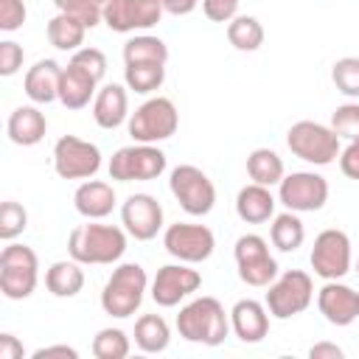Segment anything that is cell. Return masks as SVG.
I'll return each instance as SVG.
<instances>
[{
    "label": "cell",
    "instance_id": "cell-1",
    "mask_svg": "<svg viewBox=\"0 0 359 359\" xmlns=\"http://www.w3.org/2000/svg\"><path fill=\"white\" fill-rule=\"evenodd\" d=\"M67 252L79 264H115L126 252V230L115 224H98V219H87L67 236Z\"/></svg>",
    "mask_w": 359,
    "mask_h": 359
},
{
    "label": "cell",
    "instance_id": "cell-2",
    "mask_svg": "<svg viewBox=\"0 0 359 359\" xmlns=\"http://www.w3.org/2000/svg\"><path fill=\"white\" fill-rule=\"evenodd\" d=\"M177 331L188 342L216 348L230 334V314L224 311V306L216 297L202 294V297H194L191 303H185L180 309V314H177Z\"/></svg>",
    "mask_w": 359,
    "mask_h": 359
},
{
    "label": "cell",
    "instance_id": "cell-3",
    "mask_svg": "<svg viewBox=\"0 0 359 359\" xmlns=\"http://www.w3.org/2000/svg\"><path fill=\"white\" fill-rule=\"evenodd\" d=\"M146 286H149V278L140 264H118L101 289V309L109 317L126 320L140 309Z\"/></svg>",
    "mask_w": 359,
    "mask_h": 359
},
{
    "label": "cell",
    "instance_id": "cell-4",
    "mask_svg": "<svg viewBox=\"0 0 359 359\" xmlns=\"http://www.w3.org/2000/svg\"><path fill=\"white\" fill-rule=\"evenodd\" d=\"M286 146L294 157H300L303 163L311 165H331L342 146H339V135L317 121H297L289 126L286 132Z\"/></svg>",
    "mask_w": 359,
    "mask_h": 359
},
{
    "label": "cell",
    "instance_id": "cell-5",
    "mask_svg": "<svg viewBox=\"0 0 359 359\" xmlns=\"http://www.w3.org/2000/svg\"><path fill=\"white\" fill-rule=\"evenodd\" d=\"M39 280V258L31 247L8 241L0 252V292L8 300H25Z\"/></svg>",
    "mask_w": 359,
    "mask_h": 359
},
{
    "label": "cell",
    "instance_id": "cell-6",
    "mask_svg": "<svg viewBox=\"0 0 359 359\" xmlns=\"http://www.w3.org/2000/svg\"><path fill=\"white\" fill-rule=\"evenodd\" d=\"M180 126V112L171 98L154 95L143 101L126 121V129L135 143H160L168 140Z\"/></svg>",
    "mask_w": 359,
    "mask_h": 359
},
{
    "label": "cell",
    "instance_id": "cell-7",
    "mask_svg": "<svg viewBox=\"0 0 359 359\" xmlns=\"http://www.w3.org/2000/svg\"><path fill=\"white\" fill-rule=\"evenodd\" d=\"M314 300V283L311 275L303 269H286L280 278H275L269 283L266 292V311L275 320H292L297 314H303Z\"/></svg>",
    "mask_w": 359,
    "mask_h": 359
},
{
    "label": "cell",
    "instance_id": "cell-8",
    "mask_svg": "<svg viewBox=\"0 0 359 359\" xmlns=\"http://www.w3.org/2000/svg\"><path fill=\"white\" fill-rule=\"evenodd\" d=\"M168 160L154 143H132L109 157V180L115 182H149L165 171Z\"/></svg>",
    "mask_w": 359,
    "mask_h": 359
},
{
    "label": "cell",
    "instance_id": "cell-9",
    "mask_svg": "<svg viewBox=\"0 0 359 359\" xmlns=\"http://www.w3.org/2000/svg\"><path fill=\"white\" fill-rule=\"evenodd\" d=\"M168 188L188 216H208L216 205V185L210 182V177L202 168H196L191 163H182L171 171Z\"/></svg>",
    "mask_w": 359,
    "mask_h": 359
},
{
    "label": "cell",
    "instance_id": "cell-10",
    "mask_svg": "<svg viewBox=\"0 0 359 359\" xmlns=\"http://www.w3.org/2000/svg\"><path fill=\"white\" fill-rule=\"evenodd\" d=\"M236 266H238V278L247 286H269L278 278V261L269 255V244L266 238H261L258 233H244L238 236L236 247Z\"/></svg>",
    "mask_w": 359,
    "mask_h": 359
},
{
    "label": "cell",
    "instance_id": "cell-11",
    "mask_svg": "<svg viewBox=\"0 0 359 359\" xmlns=\"http://www.w3.org/2000/svg\"><path fill=\"white\" fill-rule=\"evenodd\" d=\"M278 202L294 213H314L328 202V180L314 171H292L278 182Z\"/></svg>",
    "mask_w": 359,
    "mask_h": 359
},
{
    "label": "cell",
    "instance_id": "cell-12",
    "mask_svg": "<svg viewBox=\"0 0 359 359\" xmlns=\"http://www.w3.org/2000/svg\"><path fill=\"white\" fill-rule=\"evenodd\" d=\"M163 247L168 255H174L182 264H202L213 255L216 250V236L208 224H191V222H177L168 224L163 233Z\"/></svg>",
    "mask_w": 359,
    "mask_h": 359
},
{
    "label": "cell",
    "instance_id": "cell-13",
    "mask_svg": "<svg viewBox=\"0 0 359 359\" xmlns=\"http://www.w3.org/2000/svg\"><path fill=\"white\" fill-rule=\"evenodd\" d=\"M53 168L62 180H90L101 168V149L76 135H62L53 146Z\"/></svg>",
    "mask_w": 359,
    "mask_h": 359
},
{
    "label": "cell",
    "instance_id": "cell-14",
    "mask_svg": "<svg viewBox=\"0 0 359 359\" xmlns=\"http://www.w3.org/2000/svg\"><path fill=\"white\" fill-rule=\"evenodd\" d=\"M311 269L317 278L323 280H339L351 272V238L348 233L337 230V227H328L323 233H317L314 238V247H311Z\"/></svg>",
    "mask_w": 359,
    "mask_h": 359
},
{
    "label": "cell",
    "instance_id": "cell-15",
    "mask_svg": "<svg viewBox=\"0 0 359 359\" xmlns=\"http://www.w3.org/2000/svg\"><path fill=\"white\" fill-rule=\"evenodd\" d=\"M163 6L160 0H107L104 3V22L109 31L129 34V31H149L160 22Z\"/></svg>",
    "mask_w": 359,
    "mask_h": 359
},
{
    "label": "cell",
    "instance_id": "cell-16",
    "mask_svg": "<svg viewBox=\"0 0 359 359\" xmlns=\"http://www.w3.org/2000/svg\"><path fill=\"white\" fill-rule=\"evenodd\" d=\"M199 286H202V275L196 269H191L182 261L180 264H165V266L157 269V275L151 280V300L163 309H174L185 297H191Z\"/></svg>",
    "mask_w": 359,
    "mask_h": 359
},
{
    "label": "cell",
    "instance_id": "cell-17",
    "mask_svg": "<svg viewBox=\"0 0 359 359\" xmlns=\"http://www.w3.org/2000/svg\"><path fill=\"white\" fill-rule=\"evenodd\" d=\"M121 222L135 241H151L163 230V205L151 194H132L121 205Z\"/></svg>",
    "mask_w": 359,
    "mask_h": 359
},
{
    "label": "cell",
    "instance_id": "cell-18",
    "mask_svg": "<svg viewBox=\"0 0 359 359\" xmlns=\"http://www.w3.org/2000/svg\"><path fill=\"white\" fill-rule=\"evenodd\" d=\"M317 309L331 325H351L359 320V292L339 280H325V286L317 292Z\"/></svg>",
    "mask_w": 359,
    "mask_h": 359
},
{
    "label": "cell",
    "instance_id": "cell-19",
    "mask_svg": "<svg viewBox=\"0 0 359 359\" xmlns=\"http://www.w3.org/2000/svg\"><path fill=\"white\" fill-rule=\"evenodd\" d=\"M98 93V79L79 65L76 59H70L62 67V81H59V101L67 109H84Z\"/></svg>",
    "mask_w": 359,
    "mask_h": 359
},
{
    "label": "cell",
    "instance_id": "cell-20",
    "mask_svg": "<svg viewBox=\"0 0 359 359\" xmlns=\"http://www.w3.org/2000/svg\"><path fill=\"white\" fill-rule=\"evenodd\" d=\"M230 328L247 345L261 342L269 334V311H266V303H258L252 297L238 300L230 309Z\"/></svg>",
    "mask_w": 359,
    "mask_h": 359
},
{
    "label": "cell",
    "instance_id": "cell-21",
    "mask_svg": "<svg viewBox=\"0 0 359 359\" xmlns=\"http://www.w3.org/2000/svg\"><path fill=\"white\" fill-rule=\"evenodd\" d=\"M93 118L101 129H118L123 121H129V95L121 84H104L98 87L93 98Z\"/></svg>",
    "mask_w": 359,
    "mask_h": 359
},
{
    "label": "cell",
    "instance_id": "cell-22",
    "mask_svg": "<svg viewBox=\"0 0 359 359\" xmlns=\"http://www.w3.org/2000/svg\"><path fill=\"white\" fill-rule=\"evenodd\" d=\"M59 81H62V65L53 59H39L34 67H28L22 79V90L34 104H50L59 98Z\"/></svg>",
    "mask_w": 359,
    "mask_h": 359
},
{
    "label": "cell",
    "instance_id": "cell-23",
    "mask_svg": "<svg viewBox=\"0 0 359 359\" xmlns=\"http://www.w3.org/2000/svg\"><path fill=\"white\" fill-rule=\"evenodd\" d=\"M115 188L101 180H84L73 194V205L84 219H107L115 208Z\"/></svg>",
    "mask_w": 359,
    "mask_h": 359
},
{
    "label": "cell",
    "instance_id": "cell-24",
    "mask_svg": "<svg viewBox=\"0 0 359 359\" xmlns=\"http://www.w3.org/2000/svg\"><path fill=\"white\" fill-rule=\"evenodd\" d=\"M6 132H8V140L17 146H36L48 132V118L45 112H39V107L25 104L8 115Z\"/></svg>",
    "mask_w": 359,
    "mask_h": 359
},
{
    "label": "cell",
    "instance_id": "cell-25",
    "mask_svg": "<svg viewBox=\"0 0 359 359\" xmlns=\"http://www.w3.org/2000/svg\"><path fill=\"white\" fill-rule=\"evenodd\" d=\"M236 213L247 224H264L275 216V196L266 185L250 182L236 194Z\"/></svg>",
    "mask_w": 359,
    "mask_h": 359
},
{
    "label": "cell",
    "instance_id": "cell-26",
    "mask_svg": "<svg viewBox=\"0 0 359 359\" xmlns=\"http://www.w3.org/2000/svg\"><path fill=\"white\" fill-rule=\"evenodd\" d=\"M45 286L53 297H76L84 289V269L79 261H53L45 272Z\"/></svg>",
    "mask_w": 359,
    "mask_h": 359
},
{
    "label": "cell",
    "instance_id": "cell-27",
    "mask_svg": "<svg viewBox=\"0 0 359 359\" xmlns=\"http://www.w3.org/2000/svg\"><path fill=\"white\" fill-rule=\"evenodd\" d=\"M123 62L126 65H165L168 62V45L160 36L137 34L123 42Z\"/></svg>",
    "mask_w": 359,
    "mask_h": 359
},
{
    "label": "cell",
    "instance_id": "cell-28",
    "mask_svg": "<svg viewBox=\"0 0 359 359\" xmlns=\"http://www.w3.org/2000/svg\"><path fill=\"white\" fill-rule=\"evenodd\" d=\"M171 342V328L160 314H143L135 323V345L143 353H163Z\"/></svg>",
    "mask_w": 359,
    "mask_h": 359
},
{
    "label": "cell",
    "instance_id": "cell-29",
    "mask_svg": "<svg viewBox=\"0 0 359 359\" xmlns=\"http://www.w3.org/2000/svg\"><path fill=\"white\" fill-rule=\"evenodd\" d=\"M247 174L252 182L258 185H278L283 177H286V168H283V160L278 151L272 149H252L250 157H247Z\"/></svg>",
    "mask_w": 359,
    "mask_h": 359
},
{
    "label": "cell",
    "instance_id": "cell-30",
    "mask_svg": "<svg viewBox=\"0 0 359 359\" xmlns=\"http://www.w3.org/2000/svg\"><path fill=\"white\" fill-rule=\"evenodd\" d=\"M84 34H87V25L79 17H70L62 11L48 22V42L56 50H79L84 45Z\"/></svg>",
    "mask_w": 359,
    "mask_h": 359
},
{
    "label": "cell",
    "instance_id": "cell-31",
    "mask_svg": "<svg viewBox=\"0 0 359 359\" xmlns=\"http://www.w3.org/2000/svg\"><path fill=\"white\" fill-rule=\"evenodd\" d=\"M269 238L280 252H294L306 241V227H303V222H300V216L294 210H286V213L272 216Z\"/></svg>",
    "mask_w": 359,
    "mask_h": 359
},
{
    "label": "cell",
    "instance_id": "cell-32",
    "mask_svg": "<svg viewBox=\"0 0 359 359\" xmlns=\"http://www.w3.org/2000/svg\"><path fill=\"white\" fill-rule=\"evenodd\" d=\"M227 39L236 50H258L264 45V25L250 17V14H236L230 22H227Z\"/></svg>",
    "mask_w": 359,
    "mask_h": 359
},
{
    "label": "cell",
    "instance_id": "cell-33",
    "mask_svg": "<svg viewBox=\"0 0 359 359\" xmlns=\"http://www.w3.org/2000/svg\"><path fill=\"white\" fill-rule=\"evenodd\" d=\"M123 81L129 90L137 95H149L163 87L165 81V65H126L123 67Z\"/></svg>",
    "mask_w": 359,
    "mask_h": 359
},
{
    "label": "cell",
    "instance_id": "cell-34",
    "mask_svg": "<svg viewBox=\"0 0 359 359\" xmlns=\"http://www.w3.org/2000/svg\"><path fill=\"white\" fill-rule=\"evenodd\" d=\"M132 351V342L126 331L121 328H101L93 337V356L95 359H126Z\"/></svg>",
    "mask_w": 359,
    "mask_h": 359
},
{
    "label": "cell",
    "instance_id": "cell-35",
    "mask_svg": "<svg viewBox=\"0 0 359 359\" xmlns=\"http://www.w3.org/2000/svg\"><path fill=\"white\" fill-rule=\"evenodd\" d=\"M331 81L334 87L348 95V98H359V59L356 56H342L331 65Z\"/></svg>",
    "mask_w": 359,
    "mask_h": 359
},
{
    "label": "cell",
    "instance_id": "cell-36",
    "mask_svg": "<svg viewBox=\"0 0 359 359\" xmlns=\"http://www.w3.org/2000/svg\"><path fill=\"white\" fill-rule=\"evenodd\" d=\"M53 6L62 14L79 17L87 28H95L98 22H104V0H53Z\"/></svg>",
    "mask_w": 359,
    "mask_h": 359
},
{
    "label": "cell",
    "instance_id": "cell-37",
    "mask_svg": "<svg viewBox=\"0 0 359 359\" xmlns=\"http://www.w3.org/2000/svg\"><path fill=\"white\" fill-rule=\"evenodd\" d=\"M25 227H28L25 208L20 202H14V199H6L0 205V238L3 241H14Z\"/></svg>",
    "mask_w": 359,
    "mask_h": 359
},
{
    "label": "cell",
    "instance_id": "cell-38",
    "mask_svg": "<svg viewBox=\"0 0 359 359\" xmlns=\"http://www.w3.org/2000/svg\"><path fill=\"white\" fill-rule=\"evenodd\" d=\"M331 129L339 135V140H353L359 137V104L356 101H348L342 107H337L331 112Z\"/></svg>",
    "mask_w": 359,
    "mask_h": 359
},
{
    "label": "cell",
    "instance_id": "cell-39",
    "mask_svg": "<svg viewBox=\"0 0 359 359\" xmlns=\"http://www.w3.org/2000/svg\"><path fill=\"white\" fill-rule=\"evenodd\" d=\"M28 11H25V3L22 0H0V31L11 34L17 28H22Z\"/></svg>",
    "mask_w": 359,
    "mask_h": 359
},
{
    "label": "cell",
    "instance_id": "cell-40",
    "mask_svg": "<svg viewBox=\"0 0 359 359\" xmlns=\"http://www.w3.org/2000/svg\"><path fill=\"white\" fill-rule=\"evenodd\" d=\"M25 62V50L22 45H17L14 39H3L0 42V76H14Z\"/></svg>",
    "mask_w": 359,
    "mask_h": 359
},
{
    "label": "cell",
    "instance_id": "cell-41",
    "mask_svg": "<svg viewBox=\"0 0 359 359\" xmlns=\"http://www.w3.org/2000/svg\"><path fill=\"white\" fill-rule=\"evenodd\" d=\"M70 59H76L79 65H84L98 81H101L104 73H107V56H104V50H98V48H79V50H73Z\"/></svg>",
    "mask_w": 359,
    "mask_h": 359
},
{
    "label": "cell",
    "instance_id": "cell-42",
    "mask_svg": "<svg viewBox=\"0 0 359 359\" xmlns=\"http://www.w3.org/2000/svg\"><path fill=\"white\" fill-rule=\"evenodd\" d=\"M202 11L210 22H230L238 11V0H202Z\"/></svg>",
    "mask_w": 359,
    "mask_h": 359
},
{
    "label": "cell",
    "instance_id": "cell-43",
    "mask_svg": "<svg viewBox=\"0 0 359 359\" xmlns=\"http://www.w3.org/2000/svg\"><path fill=\"white\" fill-rule=\"evenodd\" d=\"M339 171L348 180H359V137L348 140V146L339 151Z\"/></svg>",
    "mask_w": 359,
    "mask_h": 359
},
{
    "label": "cell",
    "instance_id": "cell-44",
    "mask_svg": "<svg viewBox=\"0 0 359 359\" xmlns=\"http://www.w3.org/2000/svg\"><path fill=\"white\" fill-rule=\"evenodd\" d=\"M22 356H25L22 342H20L14 334L3 331V334H0V359H22Z\"/></svg>",
    "mask_w": 359,
    "mask_h": 359
},
{
    "label": "cell",
    "instance_id": "cell-45",
    "mask_svg": "<svg viewBox=\"0 0 359 359\" xmlns=\"http://www.w3.org/2000/svg\"><path fill=\"white\" fill-rule=\"evenodd\" d=\"M34 359H53V356H62V359H79V351L70 348V345H45L39 351L31 353Z\"/></svg>",
    "mask_w": 359,
    "mask_h": 359
},
{
    "label": "cell",
    "instance_id": "cell-46",
    "mask_svg": "<svg viewBox=\"0 0 359 359\" xmlns=\"http://www.w3.org/2000/svg\"><path fill=\"white\" fill-rule=\"evenodd\" d=\"M160 6H163L165 14L185 17V14H191V11L199 6V0H160Z\"/></svg>",
    "mask_w": 359,
    "mask_h": 359
},
{
    "label": "cell",
    "instance_id": "cell-47",
    "mask_svg": "<svg viewBox=\"0 0 359 359\" xmlns=\"http://www.w3.org/2000/svg\"><path fill=\"white\" fill-rule=\"evenodd\" d=\"M309 356L311 359H342V348L334 342H317L309 348Z\"/></svg>",
    "mask_w": 359,
    "mask_h": 359
},
{
    "label": "cell",
    "instance_id": "cell-48",
    "mask_svg": "<svg viewBox=\"0 0 359 359\" xmlns=\"http://www.w3.org/2000/svg\"><path fill=\"white\" fill-rule=\"evenodd\" d=\"M353 272H356V275H359V261H356V269H353Z\"/></svg>",
    "mask_w": 359,
    "mask_h": 359
},
{
    "label": "cell",
    "instance_id": "cell-49",
    "mask_svg": "<svg viewBox=\"0 0 359 359\" xmlns=\"http://www.w3.org/2000/svg\"><path fill=\"white\" fill-rule=\"evenodd\" d=\"M104 3H107V0H104Z\"/></svg>",
    "mask_w": 359,
    "mask_h": 359
}]
</instances>
